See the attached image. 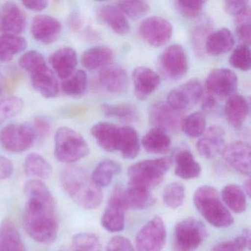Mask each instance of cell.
<instances>
[{
	"label": "cell",
	"instance_id": "cell-16",
	"mask_svg": "<svg viewBox=\"0 0 251 251\" xmlns=\"http://www.w3.org/2000/svg\"><path fill=\"white\" fill-rule=\"evenodd\" d=\"M30 30L35 40L43 45H51L55 43L61 36L62 25L55 17L40 14L32 20Z\"/></svg>",
	"mask_w": 251,
	"mask_h": 251
},
{
	"label": "cell",
	"instance_id": "cell-42",
	"mask_svg": "<svg viewBox=\"0 0 251 251\" xmlns=\"http://www.w3.org/2000/svg\"><path fill=\"white\" fill-rule=\"evenodd\" d=\"M186 190L185 186L180 182H173L164 188L163 191V201L169 208H179L185 199Z\"/></svg>",
	"mask_w": 251,
	"mask_h": 251
},
{
	"label": "cell",
	"instance_id": "cell-35",
	"mask_svg": "<svg viewBox=\"0 0 251 251\" xmlns=\"http://www.w3.org/2000/svg\"><path fill=\"white\" fill-rule=\"evenodd\" d=\"M221 196L223 202L233 212L241 214L246 210V194L238 185H226L222 190Z\"/></svg>",
	"mask_w": 251,
	"mask_h": 251
},
{
	"label": "cell",
	"instance_id": "cell-37",
	"mask_svg": "<svg viewBox=\"0 0 251 251\" xmlns=\"http://www.w3.org/2000/svg\"><path fill=\"white\" fill-rule=\"evenodd\" d=\"M102 112L106 117H113L125 123L135 122L138 113L133 105L126 103H105L101 106Z\"/></svg>",
	"mask_w": 251,
	"mask_h": 251
},
{
	"label": "cell",
	"instance_id": "cell-20",
	"mask_svg": "<svg viewBox=\"0 0 251 251\" xmlns=\"http://www.w3.org/2000/svg\"><path fill=\"white\" fill-rule=\"evenodd\" d=\"M134 94L139 100L148 99L161 84V77L148 67H139L133 70Z\"/></svg>",
	"mask_w": 251,
	"mask_h": 251
},
{
	"label": "cell",
	"instance_id": "cell-25",
	"mask_svg": "<svg viewBox=\"0 0 251 251\" xmlns=\"http://www.w3.org/2000/svg\"><path fill=\"white\" fill-rule=\"evenodd\" d=\"M234 37L229 29L222 28L208 36L205 52L213 56H219L230 52L234 46Z\"/></svg>",
	"mask_w": 251,
	"mask_h": 251
},
{
	"label": "cell",
	"instance_id": "cell-56",
	"mask_svg": "<svg viewBox=\"0 0 251 251\" xmlns=\"http://www.w3.org/2000/svg\"><path fill=\"white\" fill-rule=\"evenodd\" d=\"M70 27L73 30H77L80 28L82 25L81 19L79 17L77 14H73L72 17L70 18V22H69Z\"/></svg>",
	"mask_w": 251,
	"mask_h": 251
},
{
	"label": "cell",
	"instance_id": "cell-17",
	"mask_svg": "<svg viewBox=\"0 0 251 251\" xmlns=\"http://www.w3.org/2000/svg\"><path fill=\"white\" fill-rule=\"evenodd\" d=\"M27 25L23 10L15 2H6L0 8V32L5 34L23 33Z\"/></svg>",
	"mask_w": 251,
	"mask_h": 251
},
{
	"label": "cell",
	"instance_id": "cell-44",
	"mask_svg": "<svg viewBox=\"0 0 251 251\" xmlns=\"http://www.w3.org/2000/svg\"><path fill=\"white\" fill-rule=\"evenodd\" d=\"M212 27L209 22L200 23L194 28L192 34V43L195 53L199 56H202L205 52V43L208 36L212 32Z\"/></svg>",
	"mask_w": 251,
	"mask_h": 251
},
{
	"label": "cell",
	"instance_id": "cell-55",
	"mask_svg": "<svg viewBox=\"0 0 251 251\" xmlns=\"http://www.w3.org/2000/svg\"><path fill=\"white\" fill-rule=\"evenodd\" d=\"M202 98H203L202 103V111L206 113V114H210V113L213 112L214 109H215L216 107H217L219 101L214 99L212 97L205 95L204 93L203 95H202Z\"/></svg>",
	"mask_w": 251,
	"mask_h": 251
},
{
	"label": "cell",
	"instance_id": "cell-36",
	"mask_svg": "<svg viewBox=\"0 0 251 251\" xmlns=\"http://www.w3.org/2000/svg\"><path fill=\"white\" fill-rule=\"evenodd\" d=\"M140 151L139 136L137 132L130 126L121 127V140L118 151L123 158L133 159L136 158Z\"/></svg>",
	"mask_w": 251,
	"mask_h": 251
},
{
	"label": "cell",
	"instance_id": "cell-57",
	"mask_svg": "<svg viewBox=\"0 0 251 251\" xmlns=\"http://www.w3.org/2000/svg\"><path fill=\"white\" fill-rule=\"evenodd\" d=\"M251 179L250 177H248L246 180H245V183H244V189L243 191L245 192V194H247L248 197L251 196Z\"/></svg>",
	"mask_w": 251,
	"mask_h": 251
},
{
	"label": "cell",
	"instance_id": "cell-23",
	"mask_svg": "<svg viewBox=\"0 0 251 251\" xmlns=\"http://www.w3.org/2000/svg\"><path fill=\"white\" fill-rule=\"evenodd\" d=\"M49 62L57 75L66 80L76 71L77 53L73 48H61L50 56Z\"/></svg>",
	"mask_w": 251,
	"mask_h": 251
},
{
	"label": "cell",
	"instance_id": "cell-58",
	"mask_svg": "<svg viewBox=\"0 0 251 251\" xmlns=\"http://www.w3.org/2000/svg\"><path fill=\"white\" fill-rule=\"evenodd\" d=\"M0 251H4L2 249V248H0Z\"/></svg>",
	"mask_w": 251,
	"mask_h": 251
},
{
	"label": "cell",
	"instance_id": "cell-51",
	"mask_svg": "<svg viewBox=\"0 0 251 251\" xmlns=\"http://www.w3.org/2000/svg\"><path fill=\"white\" fill-rule=\"evenodd\" d=\"M248 6H250L249 2L243 0H227L224 3L226 13L234 17H236Z\"/></svg>",
	"mask_w": 251,
	"mask_h": 251
},
{
	"label": "cell",
	"instance_id": "cell-40",
	"mask_svg": "<svg viewBox=\"0 0 251 251\" xmlns=\"http://www.w3.org/2000/svg\"><path fill=\"white\" fill-rule=\"evenodd\" d=\"M206 120L201 112H195L184 117L181 124V130L189 137H201L205 131Z\"/></svg>",
	"mask_w": 251,
	"mask_h": 251
},
{
	"label": "cell",
	"instance_id": "cell-53",
	"mask_svg": "<svg viewBox=\"0 0 251 251\" xmlns=\"http://www.w3.org/2000/svg\"><path fill=\"white\" fill-rule=\"evenodd\" d=\"M251 24L242 25L236 27V34L242 44L250 46L251 45Z\"/></svg>",
	"mask_w": 251,
	"mask_h": 251
},
{
	"label": "cell",
	"instance_id": "cell-9",
	"mask_svg": "<svg viewBox=\"0 0 251 251\" xmlns=\"http://www.w3.org/2000/svg\"><path fill=\"white\" fill-rule=\"evenodd\" d=\"M36 136L32 126L11 124L0 130V145L5 151L20 153L33 146Z\"/></svg>",
	"mask_w": 251,
	"mask_h": 251
},
{
	"label": "cell",
	"instance_id": "cell-33",
	"mask_svg": "<svg viewBox=\"0 0 251 251\" xmlns=\"http://www.w3.org/2000/svg\"><path fill=\"white\" fill-rule=\"evenodd\" d=\"M25 39L17 35L2 34L0 36V61L9 62L15 55L27 48Z\"/></svg>",
	"mask_w": 251,
	"mask_h": 251
},
{
	"label": "cell",
	"instance_id": "cell-3",
	"mask_svg": "<svg viewBox=\"0 0 251 251\" xmlns=\"http://www.w3.org/2000/svg\"><path fill=\"white\" fill-rule=\"evenodd\" d=\"M193 201L200 214L214 227L226 228L233 224V217L215 188L201 186L195 192Z\"/></svg>",
	"mask_w": 251,
	"mask_h": 251
},
{
	"label": "cell",
	"instance_id": "cell-46",
	"mask_svg": "<svg viewBox=\"0 0 251 251\" xmlns=\"http://www.w3.org/2000/svg\"><path fill=\"white\" fill-rule=\"evenodd\" d=\"M251 233L249 229H245L241 236L231 240L224 241L214 245L211 251H244L250 249Z\"/></svg>",
	"mask_w": 251,
	"mask_h": 251
},
{
	"label": "cell",
	"instance_id": "cell-38",
	"mask_svg": "<svg viewBox=\"0 0 251 251\" xmlns=\"http://www.w3.org/2000/svg\"><path fill=\"white\" fill-rule=\"evenodd\" d=\"M88 77L86 72L76 70L70 77L61 83V89L67 96L77 97L83 95L87 88Z\"/></svg>",
	"mask_w": 251,
	"mask_h": 251
},
{
	"label": "cell",
	"instance_id": "cell-48",
	"mask_svg": "<svg viewBox=\"0 0 251 251\" xmlns=\"http://www.w3.org/2000/svg\"><path fill=\"white\" fill-rule=\"evenodd\" d=\"M202 0H177L175 2L176 9L186 18H195L202 13L205 5Z\"/></svg>",
	"mask_w": 251,
	"mask_h": 251
},
{
	"label": "cell",
	"instance_id": "cell-49",
	"mask_svg": "<svg viewBox=\"0 0 251 251\" xmlns=\"http://www.w3.org/2000/svg\"><path fill=\"white\" fill-rule=\"evenodd\" d=\"M106 251H136L133 244L127 238L115 236L110 239Z\"/></svg>",
	"mask_w": 251,
	"mask_h": 251
},
{
	"label": "cell",
	"instance_id": "cell-54",
	"mask_svg": "<svg viewBox=\"0 0 251 251\" xmlns=\"http://www.w3.org/2000/svg\"><path fill=\"white\" fill-rule=\"evenodd\" d=\"M23 6L27 9L33 11H42L48 8L49 2L45 0L41 1H23Z\"/></svg>",
	"mask_w": 251,
	"mask_h": 251
},
{
	"label": "cell",
	"instance_id": "cell-14",
	"mask_svg": "<svg viewBox=\"0 0 251 251\" xmlns=\"http://www.w3.org/2000/svg\"><path fill=\"white\" fill-rule=\"evenodd\" d=\"M171 23L159 17L145 19L139 27V33L147 43L153 47H161L168 43L173 36Z\"/></svg>",
	"mask_w": 251,
	"mask_h": 251
},
{
	"label": "cell",
	"instance_id": "cell-11",
	"mask_svg": "<svg viewBox=\"0 0 251 251\" xmlns=\"http://www.w3.org/2000/svg\"><path fill=\"white\" fill-rule=\"evenodd\" d=\"M237 83V76L234 72L226 68L216 69L207 77L204 94L220 101L235 94Z\"/></svg>",
	"mask_w": 251,
	"mask_h": 251
},
{
	"label": "cell",
	"instance_id": "cell-6",
	"mask_svg": "<svg viewBox=\"0 0 251 251\" xmlns=\"http://www.w3.org/2000/svg\"><path fill=\"white\" fill-rule=\"evenodd\" d=\"M206 229L202 222L192 217L178 222L174 227V251H195L206 237Z\"/></svg>",
	"mask_w": 251,
	"mask_h": 251
},
{
	"label": "cell",
	"instance_id": "cell-4",
	"mask_svg": "<svg viewBox=\"0 0 251 251\" xmlns=\"http://www.w3.org/2000/svg\"><path fill=\"white\" fill-rule=\"evenodd\" d=\"M89 152L86 139L75 130L64 126L55 132L54 153L60 162L73 164L87 156Z\"/></svg>",
	"mask_w": 251,
	"mask_h": 251
},
{
	"label": "cell",
	"instance_id": "cell-50",
	"mask_svg": "<svg viewBox=\"0 0 251 251\" xmlns=\"http://www.w3.org/2000/svg\"><path fill=\"white\" fill-rule=\"evenodd\" d=\"M32 127L34 130L36 136L40 138L46 137L51 130L50 122L45 117H38L35 118L33 126Z\"/></svg>",
	"mask_w": 251,
	"mask_h": 251
},
{
	"label": "cell",
	"instance_id": "cell-27",
	"mask_svg": "<svg viewBox=\"0 0 251 251\" xmlns=\"http://www.w3.org/2000/svg\"><path fill=\"white\" fill-rule=\"evenodd\" d=\"M114 53L112 50L107 47H95L83 52L81 63L89 70H102L112 63Z\"/></svg>",
	"mask_w": 251,
	"mask_h": 251
},
{
	"label": "cell",
	"instance_id": "cell-29",
	"mask_svg": "<svg viewBox=\"0 0 251 251\" xmlns=\"http://www.w3.org/2000/svg\"><path fill=\"white\" fill-rule=\"evenodd\" d=\"M142 144L149 153L162 155L170 152L172 141L165 132L153 127L143 136Z\"/></svg>",
	"mask_w": 251,
	"mask_h": 251
},
{
	"label": "cell",
	"instance_id": "cell-39",
	"mask_svg": "<svg viewBox=\"0 0 251 251\" xmlns=\"http://www.w3.org/2000/svg\"><path fill=\"white\" fill-rule=\"evenodd\" d=\"M23 80L21 72L16 67H9L0 75V98H8L14 93Z\"/></svg>",
	"mask_w": 251,
	"mask_h": 251
},
{
	"label": "cell",
	"instance_id": "cell-19",
	"mask_svg": "<svg viewBox=\"0 0 251 251\" xmlns=\"http://www.w3.org/2000/svg\"><path fill=\"white\" fill-rule=\"evenodd\" d=\"M98 81L110 93L123 94L128 88V76L126 70L118 64H109L100 72Z\"/></svg>",
	"mask_w": 251,
	"mask_h": 251
},
{
	"label": "cell",
	"instance_id": "cell-21",
	"mask_svg": "<svg viewBox=\"0 0 251 251\" xmlns=\"http://www.w3.org/2000/svg\"><path fill=\"white\" fill-rule=\"evenodd\" d=\"M196 146L201 156L207 159L214 158L226 147L224 130L220 126H211L201 136Z\"/></svg>",
	"mask_w": 251,
	"mask_h": 251
},
{
	"label": "cell",
	"instance_id": "cell-26",
	"mask_svg": "<svg viewBox=\"0 0 251 251\" xmlns=\"http://www.w3.org/2000/svg\"><path fill=\"white\" fill-rule=\"evenodd\" d=\"M100 20L119 35H126L130 30L128 21L121 10L113 5H105L98 11Z\"/></svg>",
	"mask_w": 251,
	"mask_h": 251
},
{
	"label": "cell",
	"instance_id": "cell-10",
	"mask_svg": "<svg viewBox=\"0 0 251 251\" xmlns=\"http://www.w3.org/2000/svg\"><path fill=\"white\" fill-rule=\"evenodd\" d=\"M167 240V231L164 220L155 217L139 230L136 236V251H162Z\"/></svg>",
	"mask_w": 251,
	"mask_h": 251
},
{
	"label": "cell",
	"instance_id": "cell-18",
	"mask_svg": "<svg viewBox=\"0 0 251 251\" xmlns=\"http://www.w3.org/2000/svg\"><path fill=\"white\" fill-rule=\"evenodd\" d=\"M251 146L247 142H232L226 145L222 155L227 164L238 173L245 176L251 174Z\"/></svg>",
	"mask_w": 251,
	"mask_h": 251
},
{
	"label": "cell",
	"instance_id": "cell-13",
	"mask_svg": "<svg viewBox=\"0 0 251 251\" xmlns=\"http://www.w3.org/2000/svg\"><path fill=\"white\" fill-rule=\"evenodd\" d=\"M203 88L198 79H191L168 94L167 103L180 111L191 109L202 98Z\"/></svg>",
	"mask_w": 251,
	"mask_h": 251
},
{
	"label": "cell",
	"instance_id": "cell-30",
	"mask_svg": "<svg viewBox=\"0 0 251 251\" xmlns=\"http://www.w3.org/2000/svg\"><path fill=\"white\" fill-rule=\"evenodd\" d=\"M201 165L190 151L184 150L176 155L175 173L180 178L185 180L196 178L201 175Z\"/></svg>",
	"mask_w": 251,
	"mask_h": 251
},
{
	"label": "cell",
	"instance_id": "cell-45",
	"mask_svg": "<svg viewBox=\"0 0 251 251\" xmlns=\"http://www.w3.org/2000/svg\"><path fill=\"white\" fill-rule=\"evenodd\" d=\"M24 108V102L21 98L16 97L0 99V126L8 119L15 117Z\"/></svg>",
	"mask_w": 251,
	"mask_h": 251
},
{
	"label": "cell",
	"instance_id": "cell-5",
	"mask_svg": "<svg viewBox=\"0 0 251 251\" xmlns=\"http://www.w3.org/2000/svg\"><path fill=\"white\" fill-rule=\"evenodd\" d=\"M172 165L173 160L169 157L144 160L132 164L129 167L127 175L130 181L151 189L163 181L166 173Z\"/></svg>",
	"mask_w": 251,
	"mask_h": 251
},
{
	"label": "cell",
	"instance_id": "cell-43",
	"mask_svg": "<svg viewBox=\"0 0 251 251\" xmlns=\"http://www.w3.org/2000/svg\"><path fill=\"white\" fill-rule=\"evenodd\" d=\"M117 4L124 15L132 20H139L146 15L150 11L149 4L141 0L120 1Z\"/></svg>",
	"mask_w": 251,
	"mask_h": 251
},
{
	"label": "cell",
	"instance_id": "cell-12",
	"mask_svg": "<svg viewBox=\"0 0 251 251\" xmlns=\"http://www.w3.org/2000/svg\"><path fill=\"white\" fill-rule=\"evenodd\" d=\"M184 119L183 111L172 107L167 102H155L149 110V120L154 128L167 133H177Z\"/></svg>",
	"mask_w": 251,
	"mask_h": 251
},
{
	"label": "cell",
	"instance_id": "cell-8",
	"mask_svg": "<svg viewBox=\"0 0 251 251\" xmlns=\"http://www.w3.org/2000/svg\"><path fill=\"white\" fill-rule=\"evenodd\" d=\"M128 208L126 190L117 185L110 195L102 215L101 220L102 227L111 233L122 231L126 223V211Z\"/></svg>",
	"mask_w": 251,
	"mask_h": 251
},
{
	"label": "cell",
	"instance_id": "cell-22",
	"mask_svg": "<svg viewBox=\"0 0 251 251\" xmlns=\"http://www.w3.org/2000/svg\"><path fill=\"white\" fill-rule=\"evenodd\" d=\"M90 132L104 151L111 152L118 151L121 139V127L102 122L92 126Z\"/></svg>",
	"mask_w": 251,
	"mask_h": 251
},
{
	"label": "cell",
	"instance_id": "cell-7",
	"mask_svg": "<svg viewBox=\"0 0 251 251\" xmlns=\"http://www.w3.org/2000/svg\"><path fill=\"white\" fill-rule=\"evenodd\" d=\"M25 70L30 73L32 86L41 95L53 98L58 95L59 83L53 72L47 65L43 55H37L30 60Z\"/></svg>",
	"mask_w": 251,
	"mask_h": 251
},
{
	"label": "cell",
	"instance_id": "cell-24",
	"mask_svg": "<svg viewBox=\"0 0 251 251\" xmlns=\"http://www.w3.org/2000/svg\"><path fill=\"white\" fill-rule=\"evenodd\" d=\"M249 111V103L246 98L238 94L229 97L225 105V115L232 127H240L246 120Z\"/></svg>",
	"mask_w": 251,
	"mask_h": 251
},
{
	"label": "cell",
	"instance_id": "cell-28",
	"mask_svg": "<svg viewBox=\"0 0 251 251\" xmlns=\"http://www.w3.org/2000/svg\"><path fill=\"white\" fill-rule=\"evenodd\" d=\"M129 208L133 210H143L155 203V198L151 189L146 186L129 180L126 190Z\"/></svg>",
	"mask_w": 251,
	"mask_h": 251
},
{
	"label": "cell",
	"instance_id": "cell-34",
	"mask_svg": "<svg viewBox=\"0 0 251 251\" xmlns=\"http://www.w3.org/2000/svg\"><path fill=\"white\" fill-rule=\"evenodd\" d=\"M24 170L28 177L39 179L49 178L52 173L50 163L37 153H30L27 155L25 159Z\"/></svg>",
	"mask_w": 251,
	"mask_h": 251
},
{
	"label": "cell",
	"instance_id": "cell-52",
	"mask_svg": "<svg viewBox=\"0 0 251 251\" xmlns=\"http://www.w3.org/2000/svg\"><path fill=\"white\" fill-rule=\"evenodd\" d=\"M14 165L11 160L0 155V180H5L12 176Z\"/></svg>",
	"mask_w": 251,
	"mask_h": 251
},
{
	"label": "cell",
	"instance_id": "cell-1",
	"mask_svg": "<svg viewBox=\"0 0 251 251\" xmlns=\"http://www.w3.org/2000/svg\"><path fill=\"white\" fill-rule=\"evenodd\" d=\"M27 198L23 214L26 233L36 242H55L59 230L56 202L46 185L40 180H30L25 184Z\"/></svg>",
	"mask_w": 251,
	"mask_h": 251
},
{
	"label": "cell",
	"instance_id": "cell-15",
	"mask_svg": "<svg viewBox=\"0 0 251 251\" xmlns=\"http://www.w3.org/2000/svg\"><path fill=\"white\" fill-rule=\"evenodd\" d=\"M159 65L164 74L173 80L183 77L187 73L189 64L183 47L172 45L166 48L160 55Z\"/></svg>",
	"mask_w": 251,
	"mask_h": 251
},
{
	"label": "cell",
	"instance_id": "cell-31",
	"mask_svg": "<svg viewBox=\"0 0 251 251\" xmlns=\"http://www.w3.org/2000/svg\"><path fill=\"white\" fill-rule=\"evenodd\" d=\"M0 248L4 251H27L20 232L8 220L0 225Z\"/></svg>",
	"mask_w": 251,
	"mask_h": 251
},
{
	"label": "cell",
	"instance_id": "cell-2",
	"mask_svg": "<svg viewBox=\"0 0 251 251\" xmlns=\"http://www.w3.org/2000/svg\"><path fill=\"white\" fill-rule=\"evenodd\" d=\"M61 182L70 198L82 208L93 210L102 203V189L81 167L67 166L61 172Z\"/></svg>",
	"mask_w": 251,
	"mask_h": 251
},
{
	"label": "cell",
	"instance_id": "cell-41",
	"mask_svg": "<svg viewBox=\"0 0 251 251\" xmlns=\"http://www.w3.org/2000/svg\"><path fill=\"white\" fill-rule=\"evenodd\" d=\"M71 251H102L99 237L95 233H80L72 239Z\"/></svg>",
	"mask_w": 251,
	"mask_h": 251
},
{
	"label": "cell",
	"instance_id": "cell-47",
	"mask_svg": "<svg viewBox=\"0 0 251 251\" xmlns=\"http://www.w3.org/2000/svg\"><path fill=\"white\" fill-rule=\"evenodd\" d=\"M249 47L241 44L233 50L229 58V63L233 68L245 72L251 70V57Z\"/></svg>",
	"mask_w": 251,
	"mask_h": 251
},
{
	"label": "cell",
	"instance_id": "cell-32",
	"mask_svg": "<svg viewBox=\"0 0 251 251\" xmlns=\"http://www.w3.org/2000/svg\"><path fill=\"white\" fill-rule=\"evenodd\" d=\"M121 172L122 166L118 161L105 159L97 165L91 177L99 187H106L111 183L114 176L120 175Z\"/></svg>",
	"mask_w": 251,
	"mask_h": 251
}]
</instances>
